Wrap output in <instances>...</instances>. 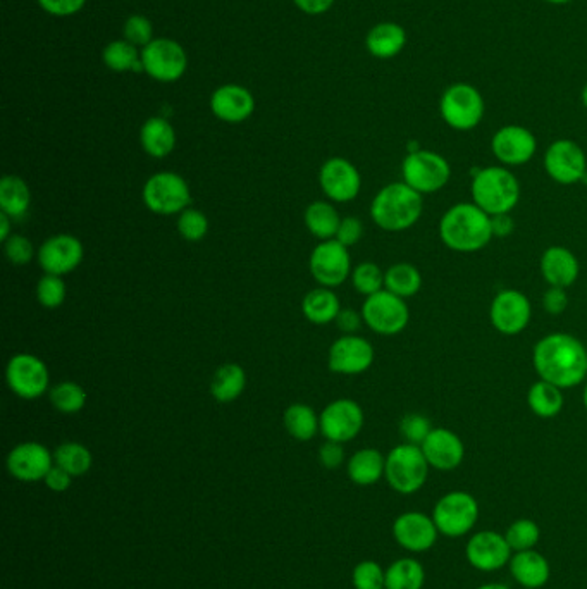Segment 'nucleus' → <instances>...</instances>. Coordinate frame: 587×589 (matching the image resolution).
Masks as SVG:
<instances>
[{
	"label": "nucleus",
	"instance_id": "26",
	"mask_svg": "<svg viewBox=\"0 0 587 589\" xmlns=\"http://www.w3.org/2000/svg\"><path fill=\"white\" fill-rule=\"evenodd\" d=\"M539 269L548 285L569 288L579 278L581 264L570 248L553 245L541 255Z\"/></svg>",
	"mask_w": 587,
	"mask_h": 589
},
{
	"label": "nucleus",
	"instance_id": "37",
	"mask_svg": "<svg viewBox=\"0 0 587 589\" xmlns=\"http://www.w3.org/2000/svg\"><path fill=\"white\" fill-rule=\"evenodd\" d=\"M422 274L414 264L398 262L388 267L384 273V290L395 293L398 297L412 298L421 292Z\"/></svg>",
	"mask_w": 587,
	"mask_h": 589
},
{
	"label": "nucleus",
	"instance_id": "44",
	"mask_svg": "<svg viewBox=\"0 0 587 589\" xmlns=\"http://www.w3.org/2000/svg\"><path fill=\"white\" fill-rule=\"evenodd\" d=\"M68 295V288L62 276L56 274H45L44 278L38 279L37 300L38 304L44 305L45 309H57L64 304Z\"/></svg>",
	"mask_w": 587,
	"mask_h": 589
},
{
	"label": "nucleus",
	"instance_id": "7",
	"mask_svg": "<svg viewBox=\"0 0 587 589\" xmlns=\"http://www.w3.org/2000/svg\"><path fill=\"white\" fill-rule=\"evenodd\" d=\"M403 183L426 195L443 190L452 178V166L433 150H410L402 164Z\"/></svg>",
	"mask_w": 587,
	"mask_h": 589
},
{
	"label": "nucleus",
	"instance_id": "57",
	"mask_svg": "<svg viewBox=\"0 0 587 589\" xmlns=\"http://www.w3.org/2000/svg\"><path fill=\"white\" fill-rule=\"evenodd\" d=\"M491 226H493V236H500V238H507L512 235L513 219L510 214H498V216H491Z\"/></svg>",
	"mask_w": 587,
	"mask_h": 589
},
{
	"label": "nucleus",
	"instance_id": "54",
	"mask_svg": "<svg viewBox=\"0 0 587 589\" xmlns=\"http://www.w3.org/2000/svg\"><path fill=\"white\" fill-rule=\"evenodd\" d=\"M44 483L50 491L64 493V491L69 490V486L73 483V476L69 472L64 471L59 465L54 464L49 474L45 476Z\"/></svg>",
	"mask_w": 587,
	"mask_h": 589
},
{
	"label": "nucleus",
	"instance_id": "25",
	"mask_svg": "<svg viewBox=\"0 0 587 589\" xmlns=\"http://www.w3.org/2000/svg\"><path fill=\"white\" fill-rule=\"evenodd\" d=\"M211 109L224 123H243L254 114V95L240 85H223L212 93Z\"/></svg>",
	"mask_w": 587,
	"mask_h": 589
},
{
	"label": "nucleus",
	"instance_id": "43",
	"mask_svg": "<svg viewBox=\"0 0 587 589\" xmlns=\"http://www.w3.org/2000/svg\"><path fill=\"white\" fill-rule=\"evenodd\" d=\"M352 285L360 295L371 297L374 293L384 290V273L374 262H362L353 267Z\"/></svg>",
	"mask_w": 587,
	"mask_h": 589
},
{
	"label": "nucleus",
	"instance_id": "19",
	"mask_svg": "<svg viewBox=\"0 0 587 589\" xmlns=\"http://www.w3.org/2000/svg\"><path fill=\"white\" fill-rule=\"evenodd\" d=\"M54 453L38 441L19 443L7 455V471L21 483L44 481L54 467Z\"/></svg>",
	"mask_w": 587,
	"mask_h": 589
},
{
	"label": "nucleus",
	"instance_id": "58",
	"mask_svg": "<svg viewBox=\"0 0 587 589\" xmlns=\"http://www.w3.org/2000/svg\"><path fill=\"white\" fill-rule=\"evenodd\" d=\"M11 217L4 214V212H0V238H2V242H6L7 238L11 236Z\"/></svg>",
	"mask_w": 587,
	"mask_h": 589
},
{
	"label": "nucleus",
	"instance_id": "21",
	"mask_svg": "<svg viewBox=\"0 0 587 589\" xmlns=\"http://www.w3.org/2000/svg\"><path fill=\"white\" fill-rule=\"evenodd\" d=\"M374 347L362 336L345 335L329 348L328 366L336 374L357 376L369 371L374 364Z\"/></svg>",
	"mask_w": 587,
	"mask_h": 589
},
{
	"label": "nucleus",
	"instance_id": "59",
	"mask_svg": "<svg viewBox=\"0 0 587 589\" xmlns=\"http://www.w3.org/2000/svg\"><path fill=\"white\" fill-rule=\"evenodd\" d=\"M476 589H512V588H508L507 584L486 583V584H482V586H479V588H476Z\"/></svg>",
	"mask_w": 587,
	"mask_h": 589
},
{
	"label": "nucleus",
	"instance_id": "18",
	"mask_svg": "<svg viewBox=\"0 0 587 589\" xmlns=\"http://www.w3.org/2000/svg\"><path fill=\"white\" fill-rule=\"evenodd\" d=\"M391 531L396 543L410 553H426L433 550L441 536L438 527L434 524L433 515L417 512V510L398 515Z\"/></svg>",
	"mask_w": 587,
	"mask_h": 589
},
{
	"label": "nucleus",
	"instance_id": "52",
	"mask_svg": "<svg viewBox=\"0 0 587 589\" xmlns=\"http://www.w3.org/2000/svg\"><path fill=\"white\" fill-rule=\"evenodd\" d=\"M87 0H38L40 7L44 9L45 13L52 14V16H73V14L80 13Z\"/></svg>",
	"mask_w": 587,
	"mask_h": 589
},
{
	"label": "nucleus",
	"instance_id": "12",
	"mask_svg": "<svg viewBox=\"0 0 587 589\" xmlns=\"http://www.w3.org/2000/svg\"><path fill=\"white\" fill-rule=\"evenodd\" d=\"M143 71L162 83H173L185 75L188 57L183 47L171 38H154L142 52Z\"/></svg>",
	"mask_w": 587,
	"mask_h": 589
},
{
	"label": "nucleus",
	"instance_id": "5",
	"mask_svg": "<svg viewBox=\"0 0 587 589\" xmlns=\"http://www.w3.org/2000/svg\"><path fill=\"white\" fill-rule=\"evenodd\" d=\"M431 465L419 445L402 443L386 455L384 478L390 488L400 495H414L421 491L429 478Z\"/></svg>",
	"mask_w": 587,
	"mask_h": 589
},
{
	"label": "nucleus",
	"instance_id": "11",
	"mask_svg": "<svg viewBox=\"0 0 587 589\" xmlns=\"http://www.w3.org/2000/svg\"><path fill=\"white\" fill-rule=\"evenodd\" d=\"M6 381L9 390L23 400H37L49 391V369L37 355L18 354L7 362Z\"/></svg>",
	"mask_w": 587,
	"mask_h": 589
},
{
	"label": "nucleus",
	"instance_id": "56",
	"mask_svg": "<svg viewBox=\"0 0 587 589\" xmlns=\"http://www.w3.org/2000/svg\"><path fill=\"white\" fill-rule=\"evenodd\" d=\"M293 2L297 4L300 11L312 14V16L326 13L334 4V0H293Z\"/></svg>",
	"mask_w": 587,
	"mask_h": 589
},
{
	"label": "nucleus",
	"instance_id": "9",
	"mask_svg": "<svg viewBox=\"0 0 587 589\" xmlns=\"http://www.w3.org/2000/svg\"><path fill=\"white\" fill-rule=\"evenodd\" d=\"M484 109L481 92L469 83H455L443 93L439 102L441 118L457 131H470L479 126Z\"/></svg>",
	"mask_w": 587,
	"mask_h": 589
},
{
	"label": "nucleus",
	"instance_id": "35",
	"mask_svg": "<svg viewBox=\"0 0 587 589\" xmlns=\"http://www.w3.org/2000/svg\"><path fill=\"white\" fill-rule=\"evenodd\" d=\"M247 386V372L238 364H224L217 369L211 383V393L219 403L235 402Z\"/></svg>",
	"mask_w": 587,
	"mask_h": 589
},
{
	"label": "nucleus",
	"instance_id": "4",
	"mask_svg": "<svg viewBox=\"0 0 587 589\" xmlns=\"http://www.w3.org/2000/svg\"><path fill=\"white\" fill-rule=\"evenodd\" d=\"M472 202L489 216L510 214L520 200L517 176L503 166H488L474 174L470 183Z\"/></svg>",
	"mask_w": 587,
	"mask_h": 589
},
{
	"label": "nucleus",
	"instance_id": "13",
	"mask_svg": "<svg viewBox=\"0 0 587 589\" xmlns=\"http://www.w3.org/2000/svg\"><path fill=\"white\" fill-rule=\"evenodd\" d=\"M364 422V410L352 398H340L328 403L319 416L322 436L343 445L359 436Z\"/></svg>",
	"mask_w": 587,
	"mask_h": 589
},
{
	"label": "nucleus",
	"instance_id": "50",
	"mask_svg": "<svg viewBox=\"0 0 587 589\" xmlns=\"http://www.w3.org/2000/svg\"><path fill=\"white\" fill-rule=\"evenodd\" d=\"M362 236H364L362 221L357 217H345V219H341L340 228H338L334 240H338L345 247H353L362 240Z\"/></svg>",
	"mask_w": 587,
	"mask_h": 589
},
{
	"label": "nucleus",
	"instance_id": "15",
	"mask_svg": "<svg viewBox=\"0 0 587 589\" xmlns=\"http://www.w3.org/2000/svg\"><path fill=\"white\" fill-rule=\"evenodd\" d=\"M544 171L558 185H575L586 178V154L574 140H557L544 154Z\"/></svg>",
	"mask_w": 587,
	"mask_h": 589
},
{
	"label": "nucleus",
	"instance_id": "33",
	"mask_svg": "<svg viewBox=\"0 0 587 589\" xmlns=\"http://www.w3.org/2000/svg\"><path fill=\"white\" fill-rule=\"evenodd\" d=\"M303 221L310 235L326 242V240H334L340 228L341 217L331 202L317 200L307 207V211L303 214Z\"/></svg>",
	"mask_w": 587,
	"mask_h": 589
},
{
	"label": "nucleus",
	"instance_id": "20",
	"mask_svg": "<svg viewBox=\"0 0 587 589\" xmlns=\"http://www.w3.org/2000/svg\"><path fill=\"white\" fill-rule=\"evenodd\" d=\"M322 192L333 202L347 204L359 197L362 176L352 162L343 157H331L319 171Z\"/></svg>",
	"mask_w": 587,
	"mask_h": 589
},
{
	"label": "nucleus",
	"instance_id": "40",
	"mask_svg": "<svg viewBox=\"0 0 587 589\" xmlns=\"http://www.w3.org/2000/svg\"><path fill=\"white\" fill-rule=\"evenodd\" d=\"M102 59H104L107 68L116 71V73H128V71L140 73L143 71L142 54H138V47L131 45L126 40H116V42L107 45Z\"/></svg>",
	"mask_w": 587,
	"mask_h": 589
},
{
	"label": "nucleus",
	"instance_id": "36",
	"mask_svg": "<svg viewBox=\"0 0 587 589\" xmlns=\"http://www.w3.org/2000/svg\"><path fill=\"white\" fill-rule=\"evenodd\" d=\"M31 204L30 186L19 176H4L0 181V211L11 219L25 216Z\"/></svg>",
	"mask_w": 587,
	"mask_h": 589
},
{
	"label": "nucleus",
	"instance_id": "60",
	"mask_svg": "<svg viewBox=\"0 0 587 589\" xmlns=\"http://www.w3.org/2000/svg\"><path fill=\"white\" fill-rule=\"evenodd\" d=\"M546 2L555 4V6H562V4H569V2H572V0H546Z\"/></svg>",
	"mask_w": 587,
	"mask_h": 589
},
{
	"label": "nucleus",
	"instance_id": "29",
	"mask_svg": "<svg viewBox=\"0 0 587 589\" xmlns=\"http://www.w3.org/2000/svg\"><path fill=\"white\" fill-rule=\"evenodd\" d=\"M143 150L155 159H164L176 147V131L173 124L164 118H150L140 130Z\"/></svg>",
	"mask_w": 587,
	"mask_h": 589
},
{
	"label": "nucleus",
	"instance_id": "10",
	"mask_svg": "<svg viewBox=\"0 0 587 589\" xmlns=\"http://www.w3.org/2000/svg\"><path fill=\"white\" fill-rule=\"evenodd\" d=\"M360 314L367 328L381 336L400 335L410 321L407 300L388 290L365 297Z\"/></svg>",
	"mask_w": 587,
	"mask_h": 589
},
{
	"label": "nucleus",
	"instance_id": "23",
	"mask_svg": "<svg viewBox=\"0 0 587 589\" xmlns=\"http://www.w3.org/2000/svg\"><path fill=\"white\" fill-rule=\"evenodd\" d=\"M491 150L503 166H524L536 155L538 140L524 126L508 124L493 135Z\"/></svg>",
	"mask_w": 587,
	"mask_h": 589
},
{
	"label": "nucleus",
	"instance_id": "30",
	"mask_svg": "<svg viewBox=\"0 0 587 589\" xmlns=\"http://www.w3.org/2000/svg\"><path fill=\"white\" fill-rule=\"evenodd\" d=\"M367 50L377 59H391L407 45V33L396 23H379L365 38Z\"/></svg>",
	"mask_w": 587,
	"mask_h": 589
},
{
	"label": "nucleus",
	"instance_id": "61",
	"mask_svg": "<svg viewBox=\"0 0 587 589\" xmlns=\"http://www.w3.org/2000/svg\"><path fill=\"white\" fill-rule=\"evenodd\" d=\"M582 104H584V107L587 109V85L584 87V90H582Z\"/></svg>",
	"mask_w": 587,
	"mask_h": 589
},
{
	"label": "nucleus",
	"instance_id": "49",
	"mask_svg": "<svg viewBox=\"0 0 587 589\" xmlns=\"http://www.w3.org/2000/svg\"><path fill=\"white\" fill-rule=\"evenodd\" d=\"M4 254L14 266H26L35 257V248L23 235H11L4 242Z\"/></svg>",
	"mask_w": 587,
	"mask_h": 589
},
{
	"label": "nucleus",
	"instance_id": "48",
	"mask_svg": "<svg viewBox=\"0 0 587 589\" xmlns=\"http://www.w3.org/2000/svg\"><path fill=\"white\" fill-rule=\"evenodd\" d=\"M431 431H433L431 421L422 414H415V412L414 414H407L400 421V434H402L405 443H412V445L421 447Z\"/></svg>",
	"mask_w": 587,
	"mask_h": 589
},
{
	"label": "nucleus",
	"instance_id": "2",
	"mask_svg": "<svg viewBox=\"0 0 587 589\" xmlns=\"http://www.w3.org/2000/svg\"><path fill=\"white\" fill-rule=\"evenodd\" d=\"M439 238L453 252H479L495 238L491 216L474 202L453 205L439 221Z\"/></svg>",
	"mask_w": 587,
	"mask_h": 589
},
{
	"label": "nucleus",
	"instance_id": "31",
	"mask_svg": "<svg viewBox=\"0 0 587 589\" xmlns=\"http://www.w3.org/2000/svg\"><path fill=\"white\" fill-rule=\"evenodd\" d=\"M340 310V298L333 292V288L326 286L310 290L302 300L303 316L317 326H326L336 321Z\"/></svg>",
	"mask_w": 587,
	"mask_h": 589
},
{
	"label": "nucleus",
	"instance_id": "39",
	"mask_svg": "<svg viewBox=\"0 0 587 589\" xmlns=\"http://www.w3.org/2000/svg\"><path fill=\"white\" fill-rule=\"evenodd\" d=\"M54 462L73 478L85 476L92 469V452L78 441H66L56 448Z\"/></svg>",
	"mask_w": 587,
	"mask_h": 589
},
{
	"label": "nucleus",
	"instance_id": "47",
	"mask_svg": "<svg viewBox=\"0 0 587 589\" xmlns=\"http://www.w3.org/2000/svg\"><path fill=\"white\" fill-rule=\"evenodd\" d=\"M124 40L135 47H147L154 40V26L149 18L142 14L130 16L124 23Z\"/></svg>",
	"mask_w": 587,
	"mask_h": 589
},
{
	"label": "nucleus",
	"instance_id": "62",
	"mask_svg": "<svg viewBox=\"0 0 587 589\" xmlns=\"http://www.w3.org/2000/svg\"><path fill=\"white\" fill-rule=\"evenodd\" d=\"M582 402H584V407H586L587 410V383L586 388H584V393H582Z\"/></svg>",
	"mask_w": 587,
	"mask_h": 589
},
{
	"label": "nucleus",
	"instance_id": "55",
	"mask_svg": "<svg viewBox=\"0 0 587 589\" xmlns=\"http://www.w3.org/2000/svg\"><path fill=\"white\" fill-rule=\"evenodd\" d=\"M336 326L345 333V335H353L355 331H359L360 326L364 323L362 314L353 309H341L340 314L336 317Z\"/></svg>",
	"mask_w": 587,
	"mask_h": 589
},
{
	"label": "nucleus",
	"instance_id": "38",
	"mask_svg": "<svg viewBox=\"0 0 587 589\" xmlns=\"http://www.w3.org/2000/svg\"><path fill=\"white\" fill-rule=\"evenodd\" d=\"M283 424L290 436L298 441H310L321 431L316 410L307 403H293L285 410Z\"/></svg>",
	"mask_w": 587,
	"mask_h": 589
},
{
	"label": "nucleus",
	"instance_id": "6",
	"mask_svg": "<svg viewBox=\"0 0 587 589\" xmlns=\"http://www.w3.org/2000/svg\"><path fill=\"white\" fill-rule=\"evenodd\" d=\"M431 515L441 536L458 540L474 531L479 521V502L469 491H450L439 498Z\"/></svg>",
	"mask_w": 587,
	"mask_h": 589
},
{
	"label": "nucleus",
	"instance_id": "27",
	"mask_svg": "<svg viewBox=\"0 0 587 589\" xmlns=\"http://www.w3.org/2000/svg\"><path fill=\"white\" fill-rule=\"evenodd\" d=\"M510 576L524 589H541L551 577V565L543 553L534 550L513 553L510 558Z\"/></svg>",
	"mask_w": 587,
	"mask_h": 589
},
{
	"label": "nucleus",
	"instance_id": "41",
	"mask_svg": "<svg viewBox=\"0 0 587 589\" xmlns=\"http://www.w3.org/2000/svg\"><path fill=\"white\" fill-rule=\"evenodd\" d=\"M49 397L54 409L61 414H78L87 405V391L73 381H62L50 388Z\"/></svg>",
	"mask_w": 587,
	"mask_h": 589
},
{
	"label": "nucleus",
	"instance_id": "42",
	"mask_svg": "<svg viewBox=\"0 0 587 589\" xmlns=\"http://www.w3.org/2000/svg\"><path fill=\"white\" fill-rule=\"evenodd\" d=\"M505 538L513 553L534 550L541 540V527L532 519H517L507 527Z\"/></svg>",
	"mask_w": 587,
	"mask_h": 589
},
{
	"label": "nucleus",
	"instance_id": "28",
	"mask_svg": "<svg viewBox=\"0 0 587 589\" xmlns=\"http://www.w3.org/2000/svg\"><path fill=\"white\" fill-rule=\"evenodd\" d=\"M386 457L376 448H362L347 462L348 478L357 486H372L384 478Z\"/></svg>",
	"mask_w": 587,
	"mask_h": 589
},
{
	"label": "nucleus",
	"instance_id": "51",
	"mask_svg": "<svg viewBox=\"0 0 587 589\" xmlns=\"http://www.w3.org/2000/svg\"><path fill=\"white\" fill-rule=\"evenodd\" d=\"M543 307L551 316H560L569 307L567 288L550 286L543 295Z\"/></svg>",
	"mask_w": 587,
	"mask_h": 589
},
{
	"label": "nucleus",
	"instance_id": "16",
	"mask_svg": "<svg viewBox=\"0 0 587 589\" xmlns=\"http://www.w3.org/2000/svg\"><path fill=\"white\" fill-rule=\"evenodd\" d=\"M532 307L526 293L519 290H501L489 307V319L496 331L505 336L522 333L531 323Z\"/></svg>",
	"mask_w": 587,
	"mask_h": 589
},
{
	"label": "nucleus",
	"instance_id": "24",
	"mask_svg": "<svg viewBox=\"0 0 587 589\" xmlns=\"http://www.w3.org/2000/svg\"><path fill=\"white\" fill-rule=\"evenodd\" d=\"M421 448L431 469L436 471H455L465 459L464 441L452 429L433 428Z\"/></svg>",
	"mask_w": 587,
	"mask_h": 589
},
{
	"label": "nucleus",
	"instance_id": "22",
	"mask_svg": "<svg viewBox=\"0 0 587 589\" xmlns=\"http://www.w3.org/2000/svg\"><path fill=\"white\" fill-rule=\"evenodd\" d=\"M85 257L83 243L73 235H54L38 248L37 259L45 274L66 276L80 266Z\"/></svg>",
	"mask_w": 587,
	"mask_h": 589
},
{
	"label": "nucleus",
	"instance_id": "8",
	"mask_svg": "<svg viewBox=\"0 0 587 589\" xmlns=\"http://www.w3.org/2000/svg\"><path fill=\"white\" fill-rule=\"evenodd\" d=\"M143 202L157 216H174L186 211L192 202V192L185 178L173 171L150 176L143 185Z\"/></svg>",
	"mask_w": 587,
	"mask_h": 589
},
{
	"label": "nucleus",
	"instance_id": "45",
	"mask_svg": "<svg viewBox=\"0 0 587 589\" xmlns=\"http://www.w3.org/2000/svg\"><path fill=\"white\" fill-rule=\"evenodd\" d=\"M178 231L186 242H200L209 233V219L204 212L188 207L178 216Z\"/></svg>",
	"mask_w": 587,
	"mask_h": 589
},
{
	"label": "nucleus",
	"instance_id": "34",
	"mask_svg": "<svg viewBox=\"0 0 587 589\" xmlns=\"http://www.w3.org/2000/svg\"><path fill=\"white\" fill-rule=\"evenodd\" d=\"M424 584L426 569L417 558H398L386 569L384 589H424Z\"/></svg>",
	"mask_w": 587,
	"mask_h": 589
},
{
	"label": "nucleus",
	"instance_id": "32",
	"mask_svg": "<svg viewBox=\"0 0 587 589\" xmlns=\"http://www.w3.org/2000/svg\"><path fill=\"white\" fill-rule=\"evenodd\" d=\"M527 405L534 416L541 419H553L563 410L565 397L562 388L539 379L527 391Z\"/></svg>",
	"mask_w": 587,
	"mask_h": 589
},
{
	"label": "nucleus",
	"instance_id": "46",
	"mask_svg": "<svg viewBox=\"0 0 587 589\" xmlns=\"http://www.w3.org/2000/svg\"><path fill=\"white\" fill-rule=\"evenodd\" d=\"M386 571L374 560H364L355 565L352 584L355 589H384Z\"/></svg>",
	"mask_w": 587,
	"mask_h": 589
},
{
	"label": "nucleus",
	"instance_id": "14",
	"mask_svg": "<svg viewBox=\"0 0 587 589\" xmlns=\"http://www.w3.org/2000/svg\"><path fill=\"white\" fill-rule=\"evenodd\" d=\"M309 267L317 283L326 288L343 285L353 271L348 247L338 240L319 243L310 254Z\"/></svg>",
	"mask_w": 587,
	"mask_h": 589
},
{
	"label": "nucleus",
	"instance_id": "53",
	"mask_svg": "<svg viewBox=\"0 0 587 589\" xmlns=\"http://www.w3.org/2000/svg\"><path fill=\"white\" fill-rule=\"evenodd\" d=\"M319 460L326 469H338L345 462V448L343 443L326 440L319 450Z\"/></svg>",
	"mask_w": 587,
	"mask_h": 589
},
{
	"label": "nucleus",
	"instance_id": "1",
	"mask_svg": "<svg viewBox=\"0 0 587 589\" xmlns=\"http://www.w3.org/2000/svg\"><path fill=\"white\" fill-rule=\"evenodd\" d=\"M532 364L539 379L567 390L587 378V350L581 340L569 333H551L536 343Z\"/></svg>",
	"mask_w": 587,
	"mask_h": 589
},
{
	"label": "nucleus",
	"instance_id": "3",
	"mask_svg": "<svg viewBox=\"0 0 587 589\" xmlns=\"http://www.w3.org/2000/svg\"><path fill=\"white\" fill-rule=\"evenodd\" d=\"M424 212V199L403 181L384 186L372 199V221L381 230L402 233L419 223Z\"/></svg>",
	"mask_w": 587,
	"mask_h": 589
},
{
	"label": "nucleus",
	"instance_id": "17",
	"mask_svg": "<svg viewBox=\"0 0 587 589\" xmlns=\"http://www.w3.org/2000/svg\"><path fill=\"white\" fill-rule=\"evenodd\" d=\"M513 552L505 534L498 531H477L465 545V558L479 572H498L508 567Z\"/></svg>",
	"mask_w": 587,
	"mask_h": 589
}]
</instances>
